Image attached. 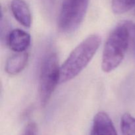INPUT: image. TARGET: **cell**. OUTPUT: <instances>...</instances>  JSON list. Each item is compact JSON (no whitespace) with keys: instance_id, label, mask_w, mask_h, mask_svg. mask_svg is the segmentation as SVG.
Segmentation results:
<instances>
[{"instance_id":"5b68a950","label":"cell","mask_w":135,"mask_h":135,"mask_svg":"<svg viewBox=\"0 0 135 135\" xmlns=\"http://www.w3.org/2000/svg\"><path fill=\"white\" fill-rule=\"evenodd\" d=\"M90 135H118L109 116L103 112L94 117Z\"/></svg>"},{"instance_id":"7a4b0ae2","label":"cell","mask_w":135,"mask_h":135,"mask_svg":"<svg viewBox=\"0 0 135 135\" xmlns=\"http://www.w3.org/2000/svg\"><path fill=\"white\" fill-rule=\"evenodd\" d=\"M131 39V28L127 24L117 26L108 36L102 59V69L109 73L119 66L125 58Z\"/></svg>"},{"instance_id":"6da1fadb","label":"cell","mask_w":135,"mask_h":135,"mask_svg":"<svg viewBox=\"0 0 135 135\" xmlns=\"http://www.w3.org/2000/svg\"><path fill=\"white\" fill-rule=\"evenodd\" d=\"M100 43L101 38L93 34L78 45L60 67L59 83L69 81L79 75L92 60Z\"/></svg>"},{"instance_id":"3957f363","label":"cell","mask_w":135,"mask_h":135,"mask_svg":"<svg viewBox=\"0 0 135 135\" xmlns=\"http://www.w3.org/2000/svg\"><path fill=\"white\" fill-rule=\"evenodd\" d=\"M60 67L57 56L51 53L44 59L40 67L39 76V96L42 105L48 103L57 84L59 83Z\"/></svg>"},{"instance_id":"52a82bcc","label":"cell","mask_w":135,"mask_h":135,"mask_svg":"<svg viewBox=\"0 0 135 135\" xmlns=\"http://www.w3.org/2000/svg\"><path fill=\"white\" fill-rule=\"evenodd\" d=\"M11 8L17 21L22 26L30 27L32 22L31 13L26 2L23 0H12Z\"/></svg>"},{"instance_id":"ba28073f","label":"cell","mask_w":135,"mask_h":135,"mask_svg":"<svg viewBox=\"0 0 135 135\" xmlns=\"http://www.w3.org/2000/svg\"><path fill=\"white\" fill-rule=\"evenodd\" d=\"M28 61V54L20 52L10 57L7 61L5 71L10 75H17L21 73L26 66Z\"/></svg>"},{"instance_id":"30bf717a","label":"cell","mask_w":135,"mask_h":135,"mask_svg":"<svg viewBox=\"0 0 135 135\" xmlns=\"http://www.w3.org/2000/svg\"><path fill=\"white\" fill-rule=\"evenodd\" d=\"M121 128L123 135H135V117L125 113L121 117Z\"/></svg>"},{"instance_id":"9c48e42d","label":"cell","mask_w":135,"mask_h":135,"mask_svg":"<svg viewBox=\"0 0 135 135\" xmlns=\"http://www.w3.org/2000/svg\"><path fill=\"white\" fill-rule=\"evenodd\" d=\"M135 0H112V9L117 15L123 14L134 7Z\"/></svg>"},{"instance_id":"8fae6325","label":"cell","mask_w":135,"mask_h":135,"mask_svg":"<svg viewBox=\"0 0 135 135\" xmlns=\"http://www.w3.org/2000/svg\"><path fill=\"white\" fill-rule=\"evenodd\" d=\"M22 135H37V126L35 123L30 122L28 123Z\"/></svg>"},{"instance_id":"277c9868","label":"cell","mask_w":135,"mask_h":135,"mask_svg":"<svg viewBox=\"0 0 135 135\" xmlns=\"http://www.w3.org/2000/svg\"><path fill=\"white\" fill-rule=\"evenodd\" d=\"M89 0H65L58 18L61 31L69 33L78 28L86 13Z\"/></svg>"},{"instance_id":"8992f818","label":"cell","mask_w":135,"mask_h":135,"mask_svg":"<svg viewBox=\"0 0 135 135\" xmlns=\"http://www.w3.org/2000/svg\"><path fill=\"white\" fill-rule=\"evenodd\" d=\"M30 34L21 29H14L9 33L7 37L9 47L17 53L25 51L30 46Z\"/></svg>"}]
</instances>
